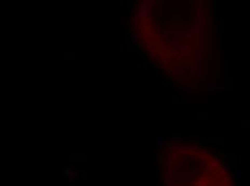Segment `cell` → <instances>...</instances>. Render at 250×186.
Returning a JSON list of instances; mask_svg holds the SVG:
<instances>
[{
  "label": "cell",
  "mask_w": 250,
  "mask_h": 186,
  "mask_svg": "<svg viewBox=\"0 0 250 186\" xmlns=\"http://www.w3.org/2000/svg\"><path fill=\"white\" fill-rule=\"evenodd\" d=\"M163 186H236L223 159L198 143L167 145L161 154Z\"/></svg>",
  "instance_id": "6da1fadb"
}]
</instances>
